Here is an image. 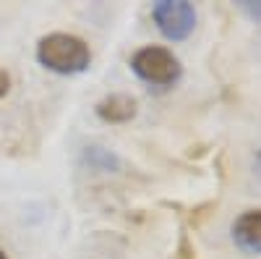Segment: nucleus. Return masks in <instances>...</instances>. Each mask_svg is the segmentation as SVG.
<instances>
[{
	"label": "nucleus",
	"mask_w": 261,
	"mask_h": 259,
	"mask_svg": "<svg viewBox=\"0 0 261 259\" xmlns=\"http://www.w3.org/2000/svg\"><path fill=\"white\" fill-rule=\"evenodd\" d=\"M37 58L45 68L68 76V74L86 71V66H89V60H92V53H89V45H86L81 37L55 32V34H47V37L39 39Z\"/></svg>",
	"instance_id": "1"
},
{
	"label": "nucleus",
	"mask_w": 261,
	"mask_h": 259,
	"mask_svg": "<svg viewBox=\"0 0 261 259\" xmlns=\"http://www.w3.org/2000/svg\"><path fill=\"white\" fill-rule=\"evenodd\" d=\"M151 18L157 29L172 42L186 39L196 29V8L186 0H162L151 8Z\"/></svg>",
	"instance_id": "3"
},
{
	"label": "nucleus",
	"mask_w": 261,
	"mask_h": 259,
	"mask_svg": "<svg viewBox=\"0 0 261 259\" xmlns=\"http://www.w3.org/2000/svg\"><path fill=\"white\" fill-rule=\"evenodd\" d=\"M0 259H8V256H6V254H3V251H0Z\"/></svg>",
	"instance_id": "9"
},
{
	"label": "nucleus",
	"mask_w": 261,
	"mask_h": 259,
	"mask_svg": "<svg viewBox=\"0 0 261 259\" xmlns=\"http://www.w3.org/2000/svg\"><path fill=\"white\" fill-rule=\"evenodd\" d=\"M241 8L251 16V18H256V21H261V3H251V0H243L241 3Z\"/></svg>",
	"instance_id": "6"
},
{
	"label": "nucleus",
	"mask_w": 261,
	"mask_h": 259,
	"mask_svg": "<svg viewBox=\"0 0 261 259\" xmlns=\"http://www.w3.org/2000/svg\"><path fill=\"white\" fill-rule=\"evenodd\" d=\"M256 173H258V178H261V152H258V157H256Z\"/></svg>",
	"instance_id": "8"
},
{
	"label": "nucleus",
	"mask_w": 261,
	"mask_h": 259,
	"mask_svg": "<svg viewBox=\"0 0 261 259\" xmlns=\"http://www.w3.org/2000/svg\"><path fill=\"white\" fill-rule=\"evenodd\" d=\"M136 100L128 95H110L97 105V115L107 123H125L136 115Z\"/></svg>",
	"instance_id": "5"
},
{
	"label": "nucleus",
	"mask_w": 261,
	"mask_h": 259,
	"mask_svg": "<svg viewBox=\"0 0 261 259\" xmlns=\"http://www.w3.org/2000/svg\"><path fill=\"white\" fill-rule=\"evenodd\" d=\"M8 89H11V76H8V71L3 66H0V97H6Z\"/></svg>",
	"instance_id": "7"
},
{
	"label": "nucleus",
	"mask_w": 261,
	"mask_h": 259,
	"mask_svg": "<svg viewBox=\"0 0 261 259\" xmlns=\"http://www.w3.org/2000/svg\"><path fill=\"white\" fill-rule=\"evenodd\" d=\"M130 68H134L139 79L157 86H170L180 79V60L167 48H160V45L141 48L130 60Z\"/></svg>",
	"instance_id": "2"
},
{
	"label": "nucleus",
	"mask_w": 261,
	"mask_h": 259,
	"mask_svg": "<svg viewBox=\"0 0 261 259\" xmlns=\"http://www.w3.org/2000/svg\"><path fill=\"white\" fill-rule=\"evenodd\" d=\"M232 239L243 251L261 254V209L243 212L232 225Z\"/></svg>",
	"instance_id": "4"
}]
</instances>
